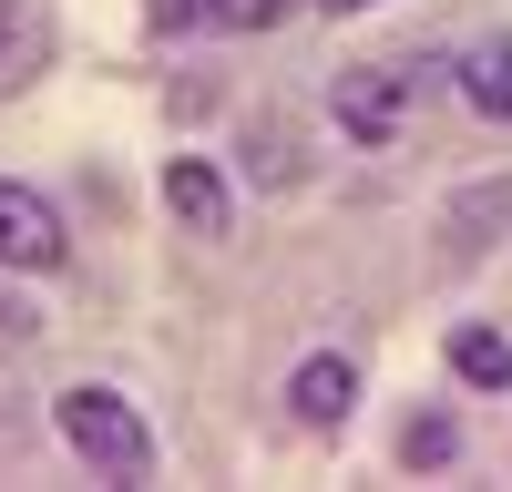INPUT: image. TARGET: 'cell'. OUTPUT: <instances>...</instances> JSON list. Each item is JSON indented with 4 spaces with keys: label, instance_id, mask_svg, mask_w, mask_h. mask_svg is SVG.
I'll return each instance as SVG.
<instances>
[{
    "label": "cell",
    "instance_id": "4fadbf2b",
    "mask_svg": "<svg viewBox=\"0 0 512 492\" xmlns=\"http://www.w3.org/2000/svg\"><path fill=\"white\" fill-rule=\"evenodd\" d=\"M318 11H369V0H318Z\"/></svg>",
    "mask_w": 512,
    "mask_h": 492
},
{
    "label": "cell",
    "instance_id": "30bf717a",
    "mask_svg": "<svg viewBox=\"0 0 512 492\" xmlns=\"http://www.w3.org/2000/svg\"><path fill=\"white\" fill-rule=\"evenodd\" d=\"M297 0H216V31H277Z\"/></svg>",
    "mask_w": 512,
    "mask_h": 492
},
{
    "label": "cell",
    "instance_id": "8fae6325",
    "mask_svg": "<svg viewBox=\"0 0 512 492\" xmlns=\"http://www.w3.org/2000/svg\"><path fill=\"white\" fill-rule=\"evenodd\" d=\"M185 21H216V0H154V31H185Z\"/></svg>",
    "mask_w": 512,
    "mask_h": 492
},
{
    "label": "cell",
    "instance_id": "7c38bea8",
    "mask_svg": "<svg viewBox=\"0 0 512 492\" xmlns=\"http://www.w3.org/2000/svg\"><path fill=\"white\" fill-rule=\"evenodd\" d=\"M21 52V0H0V62Z\"/></svg>",
    "mask_w": 512,
    "mask_h": 492
},
{
    "label": "cell",
    "instance_id": "8992f818",
    "mask_svg": "<svg viewBox=\"0 0 512 492\" xmlns=\"http://www.w3.org/2000/svg\"><path fill=\"white\" fill-rule=\"evenodd\" d=\"M461 103H472L482 123H512V31H492V41H472V52H461Z\"/></svg>",
    "mask_w": 512,
    "mask_h": 492
},
{
    "label": "cell",
    "instance_id": "3957f363",
    "mask_svg": "<svg viewBox=\"0 0 512 492\" xmlns=\"http://www.w3.org/2000/svg\"><path fill=\"white\" fill-rule=\"evenodd\" d=\"M62 257H72V236L52 216V195H31V185L0 175V267H11V277H52Z\"/></svg>",
    "mask_w": 512,
    "mask_h": 492
},
{
    "label": "cell",
    "instance_id": "277c9868",
    "mask_svg": "<svg viewBox=\"0 0 512 492\" xmlns=\"http://www.w3.org/2000/svg\"><path fill=\"white\" fill-rule=\"evenodd\" d=\"M164 205H175L185 236H226L236 226V185H226L216 154H175V164H164Z\"/></svg>",
    "mask_w": 512,
    "mask_h": 492
},
{
    "label": "cell",
    "instance_id": "5b68a950",
    "mask_svg": "<svg viewBox=\"0 0 512 492\" xmlns=\"http://www.w3.org/2000/svg\"><path fill=\"white\" fill-rule=\"evenodd\" d=\"M349 400H359V369L338 359V349L297 359V380H287V410H297L308 431H338V421H349Z\"/></svg>",
    "mask_w": 512,
    "mask_h": 492
},
{
    "label": "cell",
    "instance_id": "52a82bcc",
    "mask_svg": "<svg viewBox=\"0 0 512 492\" xmlns=\"http://www.w3.org/2000/svg\"><path fill=\"white\" fill-rule=\"evenodd\" d=\"M502 226H512V185H502V175H492V185H461V195H451V246H461V257L502 246Z\"/></svg>",
    "mask_w": 512,
    "mask_h": 492
},
{
    "label": "cell",
    "instance_id": "ba28073f",
    "mask_svg": "<svg viewBox=\"0 0 512 492\" xmlns=\"http://www.w3.org/2000/svg\"><path fill=\"white\" fill-rule=\"evenodd\" d=\"M451 369H461L472 390H512V339H502L492 318H461V328H451Z\"/></svg>",
    "mask_w": 512,
    "mask_h": 492
},
{
    "label": "cell",
    "instance_id": "7a4b0ae2",
    "mask_svg": "<svg viewBox=\"0 0 512 492\" xmlns=\"http://www.w3.org/2000/svg\"><path fill=\"white\" fill-rule=\"evenodd\" d=\"M328 123L349 144H400V123H410V72H390V62H349L328 82Z\"/></svg>",
    "mask_w": 512,
    "mask_h": 492
},
{
    "label": "cell",
    "instance_id": "9c48e42d",
    "mask_svg": "<svg viewBox=\"0 0 512 492\" xmlns=\"http://www.w3.org/2000/svg\"><path fill=\"white\" fill-rule=\"evenodd\" d=\"M400 462L410 472H451L461 462V410H420V421L400 431Z\"/></svg>",
    "mask_w": 512,
    "mask_h": 492
},
{
    "label": "cell",
    "instance_id": "6da1fadb",
    "mask_svg": "<svg viewBox=\"0 0 512 492\" xmlns=\"http://www.w3.org/2000/svg\"><path fill=\"white\" fill-rule=\"evenodd\" d=\"M62 441L82 451V472L93 482H154V431H144V410L103 390V380H82L62 390Z\"/></svg>",
    "mask_w": 512,
    "mask_h": 492
}]
</instances>
